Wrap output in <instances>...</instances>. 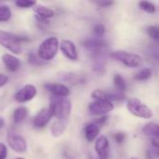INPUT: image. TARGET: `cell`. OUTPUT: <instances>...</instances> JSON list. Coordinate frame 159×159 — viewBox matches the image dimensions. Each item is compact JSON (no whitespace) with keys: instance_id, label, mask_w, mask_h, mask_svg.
I'll list each match as a JSON object with an SVG mask.
<instances>
[{"instance_id":"1","label":"cell","mask_w":159,"mask_h":159,"mask_svg":"<svg viewBox=\"0 0 159 159\" xmlns=\"http://www.w3.org/2000/svg\"><path fill=\"white\" fill-rule=\"evenodd\" d=\"M49 110L51 111L53 116L60 120H67L71 114L72 103L68 98L61 97H52L50 100Z\"/></svg>"},{"instance_id":"2","label":"cell","mask_w":159,"mask_h":159,"mask_svg":"<svg viewBox=\"0 0 159 159\" xmlns=\"http://www.w3.org/2000/svg\"><path fill=\"white\" fill-rule=\"evenodd\" d=\"M111 58L119 63L129 68H139L143 63V59L140 55L125 50L113 51L110 54Z\"/></svg>"},{"instance_id":"3","label":"cell","mask_w":159,"mask_h":159,"mask_svg":"<svg viewBox=\"0 0 159 159\" xmlns=\"http://www.w3.org/2000/svg\"><path fill=\"white\" fill-rule=\"evenodd\" d=\"M127 110L134 116L142 119H151L154 116L153 110L140 99L129 98L126 104Z\"/></svg>"},{"instance_id":"4","label":"cell","mask_w":159,"mask_h":159,"mask_svg":"<svg viewBox=\"0 0 159 159\" xmlns=\"http://www.w3.org/2000/svg\"><path fill=\"white\" fill-rule=\"evenodd\" d=\"M27 40H28L27 38L0 30V45L16 55L21 53L22 51L21 44L23 41H27Z\"/></svg>"},{"instance_id":"5","label":"cell","mask_w":159,"mask_h":159,"mask_svg":"<svg viewBox=\"0 0 159 159\" xmlns=\"http://www.w3.org/2000/svg\"><path fill=\"white\" fill-rule=\"evenodd\" d=\"M60 48V43L57 37L51 36L45 39L39 46L37 55L41 61H51L55 58Z\"/></svg>"},{"instance_id":"6","label":"cell","mask_w":159,"mask_h":159,"mask_svg":"<svg viewBox=\"0 0 159 159\" xmlns=\"http://www.w3.org/2000/svg\"><path fill=\"white\" fill-rule=\"evenodd\" d=\"M115 109L113 102L106 99L94 100L89 104V111L92 116H104Z\"/></svg>"},{"instance_id":"7","label":"cell","mask_w":159,"mask_h":159,"mask_svg":"<svg viewBox=\"0 0 159 159\" xmlns=\"http://www.w3.org/2000/svg\"><path fill=\"white\" fill-rule=\"evenodd\" d=\"M37 93V90L34 86L33 85H25L22 87L20 90L16 92L14 95V99L17 102L22 103V102H27L31 100H33Z\"/></svg>"},{"instance_id":"8","label":"cell","mask_w":159,"mask_h":159,"mask_svg":"<svg viewBox=\"0 0 159 159\" xmlns=\"http://www.w3.org/2000/svg\"><path fill=\"white\" fill-rule=\"evenodd\" d=\"M94 149L96 152V155L99 159H108L109 152H110V143L105 136H100L96 141L94 144Z\"/></svg>"},{"instance_id":"9","label":"cell","mask_w":159,"mask_h":159,"mask_svg":"<svg viewBox=\"0 0 159 159\" xmlns=\"http://www.w3.org/2000/svg\"><path fill=\"white\" fill-rule=\"evenodd\" d=\"M7 143L9 147L18 154H23L27 150V143L25 139L17 134H9L7 137Z\"/></svg>"},{"instance_id":"10","label":"cell","mask_w":159,"mask_h":159,"mask_svg":"<svg viewBox=\"0 0 159 159\" xmlns=\"http://www.w3.org/2000/svg\"><path fill=\"white\" fill-rule=\"evenodd\" d=\"M60 49L61 53L70 61H75L78 60V52L74 42L68 39H64L60 43Z\"/></svg>"},{"instance_id":"11","label":"cell","mask_w":159,"mask_h":159,"mask_svg":"<svg viewBox=\"0 0 159 159\" xmlns=\"http://www.w3.org/2000/svg\"><path fill=\"white\" fill-rule=\"evenodd\" d=\"M46 89L50 92L54 97L67 98L70 95V89L63 84L59 83H48L45 85Z\"/></svg>"},{"instance_id":"12","label":"cell","mask_w":159,"mask_h":159,"mask_svg":"<svg viewBox=\"0 0 159 159\" xmlns=\"http://www.w3.org/2000/svg\"><path fill=\"white\" fill-rule=\"evenodd\" d=\"M53 116L51 111L49 110V108H44L42 109L34 117V127L37 128V129H42L44 128L51 119V117Z\"/></svg>"},{"instance_id":"13","label":"cell","mask_w":159,"mask_h":159,"mask_svg":"<svg viewBox=\"0 0 159 159\" xmlns=\"http://www.w3.org/2000/svg\"><path fill=\"white\" fill-rule=\"evenodd\" d=\"M100 132H101V126H99L94 121L90 122L85 126L84 136H85V139L89 143H92V142L96 141L99 138Z\"/></svg>"},{"instance_id":"14","label":"cell","mask_w":159,"mask_h":159,"mask_svg":"<svg viewBox=\"0 0 159 159\" xmlns=\"http://www.w3.org/2000/svg\"><path fill=\"white\" fill-rule=\"evenodd\" d=\"M83 46L94 52H100L108 47V43L102 38H90L83 42Z\"/></svg>"},{"instance_id":"15","label":"cell","mask_w":159,"mask_h":159,"mask_svg":"<svg viewBox=\"0 0 159 159\" xmlns=\"http://www.w3.org/2000/svg\"><path fill=\"white\" fill-rule=\"evenodd\" d=\"M2 61L9 72H17L20 68V61L14 55L4 54L2 56Z\"/></svg>"},{"instance_id":"16","label":"cell","mask_w":159,"mask_h":159,"mask_svg":"<svg viewBox=\"0 0 159 159\" xmlns=\"http://www.w3.org/2000/svg\"><path fill=\"white\" fill-rule=\"evenodd\" d=\"M34 10L37 16V20L40 21H46L48 19H50L55 15V12L53 9H51L46 6H42V5L34 6Z\"/></svg>"},{"instance_id":"17","label":"cell","mask_w":159,"mask_h":159,"mask_svg":"<svg viewBox=\"0 0 159 159\" xmlns=\"http://www.w3.org/2000/svg\"><path fill=\"white\" fill-rule=\"evenodd\" d=\"M143 133L152 139L159 140V125L157 123H148L143 126L142 129Z\"/></svg>"},{"instance_id":"18","label":"cell","mask_w":159,"mask_h":159,"mask_svg":"<svg viewBox=\"0 0 159 159\" xmlns=\"http://www.w3.org/2000/svg\"><path fill=\"white\" fill-rule=\"evenodd\" d=\"M66 129V120H60L57 119L51 124L50 127V132L52 136L54 137H59L61 136Z\"/></svg>"},{"instance_id":"19","label":"cell","mask_w":159,"mask_h":159,"mask_svg":"<svg viewBox=\"0 0 159 159\" xmlns=\"http://www.w3.org/2000/svg\"><path fill=\"white\" fill-rule=\"evenodd\" d=\"M113 82H114V86L116 89V91L120 92V93H124L127 89V85L125 82V79L123 78V76L119 74H116L113 77Z\"/></svg>"},{"instance_id":"20","label":"cell","mask_w":159,"mask_h":159,"mask_svg":"<svg viewBox=\"0 0 159 159\" xmlns=\"http://www.w3.org/2000/svg\"><path fill=\"white\" fill-rule=\"evenodd\" d=\"M152 75H153V71L150 68H143L140 70L138 73H136V75H134V80L139 81V82L145 81L151 78Z\"/></svg>"},{"instance_id":"21","label":"cell","mask_w":159,"mask_h":159,"mask_svg":"<svg viewBox=\"0 0 159 159\" xmlns=\"http://www.w3.org/2000/svg\"><path fill=\"white\" fill-rule=\"evenodd\" d=\"M27 114H28L27 108H25V107H23V106L18 107V108L14 111V114H13L14 122H15V123H20L21 121H23V120L25 119V117L27 116Z\"/></svg>"},{"instance_id":"22","label":"cell","mask_w":159,"mask_h":159,"mask_svg":"<svg viewBox=\"0 0 159 159\" xmlns=\"http://www.w3.org/2000/svg\"><path fill=\"white\" fill-rule=\"evenodd\" d=\"M11 18V10L8 6L0 3V21H7Z\"/></svg>"},{"instance_id":"23","label":"cell","mask_w":159,"mask_h":159,"mask_svg":"<svg viewBox=\"0 0 159 159\" xmlns=\"http://www.w3.org/2000/svg\"><path fill=\"white\" fill-rule=\"evenodd\" d=\"M139 7L146 12V13H149V14H153L157 11V7L155 6V4L151 3V2H148V1H141L139 2Z\"/></svg>"},{"instance_id":"24","label":"cell","mask_w":159,"mask_h":159,"mask_svg":"<svg viewBox=\"0 0 159 159\" xmlns=\"http://www.w3.org/2000/svg\"><path fill=\"white\" fill-rule=\"evenodd\" d=\"M147 34L152 39L159 42V26L157 25L149 26L147 28Z\"/></svg>"},{"instance_id":"25","label":"cell","mask_w":159,"mask_h":159,"mask_svg":"<svg viewBox=\"0 0 159 159\" xmlns=\"http://www.w3.org/2000/svg\"><path fill=\"white\" fill-rule=\"evenodd\" d=\"M16 6L20 7V8H28V7H32L36 6V2L35 1H27V0H22V1H17Z\"/></svg>"},{"instance_id":"26","label":"cell","mask_w":159,"mask_h":159,"mask_svg":"<svg viewBox=\"0 0 159 159\" xmlns=\"http://www.w3.org/2000/svg\"><path fill=\"white\" fill-rule=\"evenodd\" d=\"M93 32H94L95 35H96L98 38H102V36H103L104 34H105V27H104L102 24H97V25L94 27Z\"/></svg>"},{"instance_id":"27","label":"cell","mask_w":159,"mask_h":159,"mask_svg":"<svg viewBox=\"0 0 159 159\" xmlns=\"http://www.w3.org/2000/svg\"><path fill=\"white\" fill-rule=\"evenodd\" d=\"M126 134L124 132H116L113 135V138L116 143H122L126 140Z\"/></svg>"},{"instance_id":"28","label":"cell","mask_w":159,"mask_h":159,"mask_svg":"<svg viewBox=\"0 0 159 159\" xmlns=\"http://www.w3.org/2000/svg\"><path fill=\"white\" fill-rule=\"evenodd\" d=\"M7 155V150L6 145L0 143V159H6Z\"/></svg>"},{"instance_id":"29","label":"cell","mask_w":159,"mask_h":159,"mask_svg":"<svg viewBox=\"0 0 159 159\" xmlns=\"http://www.w3.org/2000/svg\"><path fill=\"white\" fill-rule=\"evenodd\" d=\"M97 4L99 7L105 8V7H109L110 6H112L114 4V2H112V1H100V2H97Z\"/></svg>"},{"instance_id":"30","label":"cell","mask_w":159,"mask_h":159,"mask_svg":"<svg viewBox=\"0 0 159 159\" xmlns=\"http://www.w3.org/2000/svg\"><path fill=\"white\" fill-rule=\"evenodd\" d=\"M7 81H8L7 75H6L4 74H0V88H2L5 85H7Z\"/></svg>"},{"instance_id":"31","label":"cell","mask_w":159,"mask_h":159,"mask_svg":"<svg viewBox=\"0 0 159 159\" xmlns=\"http://www.w3.org/2000/svg\"><path fill=\"white\" fill-rule=\"evenodd\" d=\"M4 126H5V120H4L3 117L0 116V129H1Z\"/></svg>"},{"instance_id":"32","label":"cell","mask_w":159,"mask_h":159,"mask_svg":"<svg viewBox=\"0 0 159 159\" xmlns=\"http://www.w3.org/2000/svg\"><path fill=\"white\" fill-rule=\"evenodd\" d=\"M155 149V151H154V154H155V156L157 157H158L159 158V147L158 148H154Z\"/></svg>"},{"instance_id":"33","label":"cell","mask_w":159,"mask_h":159,"mask_svg":"<svg viewBox=\"0 0 159 159\" xmlns=\"http://www.w3.org/2000/svg\"><path fill=\"white\" fill-rule=\"evenodd\" d=\"M130 159H138V158H136V157H131Z\"/></svg>"},{"instance_id":"34","label":"cell","mask_w":159,"mask_h":159,"mask_svg":"<svg viewBox=\"0 0 159 159\" xmlns=\"http://www.w3.org/2000/svg\"><path fill=\"white\" fill-rule=\"evenodd\" d=\"M16 159H24V158H21V157H19V158H16Z\"/></svg>"}]
</instances>
